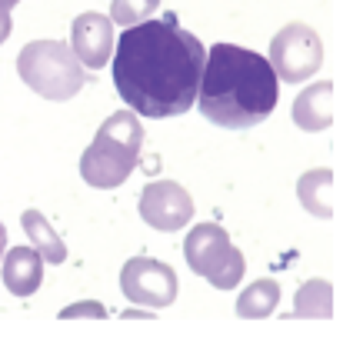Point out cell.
Listing matches in <instances>:
<instances>
[{
  "label": "cell",
  "instance_id": "16",
  "mask_svg": "<svg viewBox=\"0 0 363 343\" xmlns=\"http://www.w3.org/2000/svg\"><path fill=\"white\" fill-rule=\"evenodd\" d=\"M160 4H164V0H113L111 21L117 23V27H137V23L150 21Z\"/></svg>",
  "mask_w": 363,
  "mask_h": 343
},
{
  "label": "cell",
  "instance_id": "2",
  "mask_svg": "<svg viewBox=\"0 0 363 343\" xmlns=\"http://www.w3.org/2000/svg\"><path fill=\"white\" fill-rule=\"evenodd\" d=\"M280 80L264 54L237 44H213L203 60L197 103L200 113L227 130H250L274 113Z\"/></svg>",
  "mask_w": 363,
  "mask_h": 343
},
{
  "label": "cell",
  "instance_id": "18",
  "mask_svg": "<svg viewBox=\"0 0 363 343\" xmlns=\"http://www.w3.org/2000/svg\"><path fill=\"white\" fill-rule=\"evenodd\" d=\"M13 33V23H11V11H0V44L7 40Z\"/></svg>",
  "mask_w": 363,
  "mask_h": 343
},
{
  "label": "cell",
  "instance_id": "1",
  "mask_svg": "<svg viewBox=\"0 0 363 343\" xmlns=\"http://www.w3.org/2000/svg\"><path fill=\"white\" fill-rule=\"evenodd\" d=\"M207 47L180 27L177 13L127 27L113 54V84L140 117H180L194 107Z\"/></svg>",
  "mask_w": 363,
  "mask_h": 343
},
{
  "label": "cell",
  "instance_id": "4",
  "mask_svg": "<svg viewBox=\"0 0 363 343\" xmlns=\"http://www.w3.org/2000/svg\"><path fill=\"white\" fill-rule=\"evenodd\" d=\"M17 74L33 94L47 100H70L87 84H94L64 40H30L17 57Z\"/></svg>",
  "mask_w": 363,
  "mask_h": 343
},
{
  "label": "cell",
  "instance_id": "13",
  "mask_svg": "<svg viewBox=\"0 0 363 343\" xmlns=\"http://www.w3.org/2000/svg\"><path fill=\"white\" fill-rule=\"evenodd\" d=\"M330 187H333V174L327 170V167L310 170V174H303V177L297 180V197H300V203H303V207H307L313 217H320V220L333 217Z\"/></svg>",
  "mask_w": 363,
  "mask_h": 343
},
{
  "label": "cell",
  "instance_id": "9",
  "mask_svg": "<svg viewBox=\"0 0 363 343\" xmlns=\"http://www.w3.org/2000/svg\"><path fill=\"white\" fill-rule=\"evenodd\" d=\"M70 50L90 70L111 64L113 50V21L104 13H80L70 23Z\"/></svg>",
  "mask_w": 363,
  "mask_h": 343
},
{
  "label": "cell",
  "instance_id": "7",
  "mask_svg": "<svg viewBox=\"0 0 363 343\" xmlns=\"http://www.w3.org/2000/svg\"><path fill=\"white\" fill-rule=\"evenodd\" d=\"M121 290L123 297L137 303V307H150V310H164L177 300V274L174 266L160 264L154 257H130L121 270Z\"/></svg>",
  "mask_w": 363,
  "mask_h": 343
},
{
  "label": "cell",
  "instance_id": "14",
  "mask_svg": "<svg viewBox=\"0 0 363 343\" xmlns=\"http://www.w3.org/2000/svg\"><path fill=\"white\" fill-rule=\"evenodd\" d=\"M280 303V283L277 280H253L237 297V317L240 320H267Z\"/></svg>",
  "mask_w": 363,
  "mask_h": 343
},
{
  "label": "cell",
  "instance_id": "3",
  "mask_svg": "<svg viewBox=\"0 0 363 343\" xmlns=\"http://www.w3.org/2000/svg\"><path fill=\"white\" fill-rule=\"evenodd\" d=\"M143 147V127L133 111H117L100 123L97 137L80 157V177L97 190H113L133 174Z\"/></svg>",
  "mask_w": 363,
  "mask_h": 343
},
{
  "label": "cell",
  "instance_id": "10",
  "mask_svg": "<svg viewBox=\"0 0 363 343\" xmlns=\"http://www.w3.org/2000/svg\"><path fill=\"white\" fill-rule=\"evenodd\" d=\"M0 274H4V287L13 297H30L44 283V257L33 247H11L0 260Z\"/></svg>",
  "mask_w": 363,
  "mask_h": 343
},
{
  "label": "cell",
  "instance_id": "19",
  "mask_svg": "<svg viewBox=\"0 0 363 343\" xmlns=\"http://www.w3.org/2000/svg\"><path fill=\"white\" fill-rule=\"evenodd\" d=\"M4 250H7V227L0 220V260H4Z\"/></svg>",
  "mask_w": 363,
  "mask_h": 343
},
{
  "label": "cell",
  "instance_id": "11",
  "mask_svg": "<svg viewBox=\"0 0 363 343\" xmlns=\"http://www.w3.org/2000/svg\"><path fill=\"white\" fill-rule=\"evenodd\" d=\"M294 123L307 133H320L333 123V84H310L294 100Z\"/></svg>",
  "mask_w": 363,
  "mask_h": 343
},
{
  "label": "cell",
  "instance_id": "20",
  "mask_svg": "<svg viewBox=\"0 0 363 343\" xmlns=\"http://www.w3.org/2000/svg\"><path fill=\"white\" fill-rule=\"evenodd\" d=\"M21 0H0V11H11V7H17Z\"/></svg>",
  "mask_w": 363,
  "mask_h": 343
},
{
  "label": "cell",
  "instance_id": "6",
  "mask_svg": "<svg viewBox=\"0 0 363 343\" xmlns=\"http://www.w3.org/2000/svg\"><path fill=\"white\" fill-rule=\"evenodd\" d=\"M270 67L280 84H307L323 67V40L307 23H286L270 40Z\"/></svg>",
  "mask_w": 363,
  "mask_h": 343
},
{
  "label": "cell",
  "instance_id": "12",
  "mask_svg": "<svg viewBox=\"0 0 363 343\" xmlns=\"http://www.w3.org/2000/svg\"><path fill=\"white\" fill-rule=\"evenodd\" d=\"M21 227H23V233L30 237L33 250L44 257V260H50V264H64V260H67L64 240L57 237V230L50 227V220H47L40 210H33V207H30V210H23Z\"/></svg>",
  "mask_w": 363,
  "mask_h": 343
},
{
  "label": "cell",
  "instance_id": "8",
  "mask_svg": "<svg viewBox=\"0 0 363 343\" xmlns=\"http://www.w3.org/2000/svg\"><path fill=\"white\" fill-rule=\"evenodd\" d=\"M140 217L154 230H180L194 217V200L177 180H150L140 193Z\"/></svg>",
  "mask_w": 363,
  "mask_h": 343
},
{
  "label": "cell",
  "instance_id": "5",
  "mask_svg": "<svg viewBox=\"0 0 363 343\" xmlns=\"http://www.w3.org/2000/svg\"><path fill=\"white\" fill-rule=\"evenodd\" d=\"M184 260L197 277L210 280L217 290H233L247 270L243 254L230 244V233L220 223H197L184 240Z\"/></svg>",
  "mask_w": 363,
  "mask_h": 343
},
{
  "label": "cell",
  "instance_id": "15",
  "mask_svg": "<svg viewBox=\"0 0 363 343\" xmlns=\"http://www.w3.org/2000/svg\"><path fill=\"white\" fill-rule=\"evenodd\" d=\"M297 320H330L333 317V287L330 280H307L294 300Z\"/></svg>",
  "mask_w": 363,
  "mask_h": 343
},
{
  "label": "cell",
  "instance_id": "17",
  "mask_svg": "<svg viewBox=\"0 0 363 343\" xmlns=\"http://www.w3.org/2000/svg\"><path fill=\"white\" fill-rule=\"evenodd\" d=\"M80 317H87V320H107V307L97 303V300H80V303H70L60 310V320H80Z\"/></svg>",
  "mask_w": 363,
  "mask_h": 343
}]
</instances>
